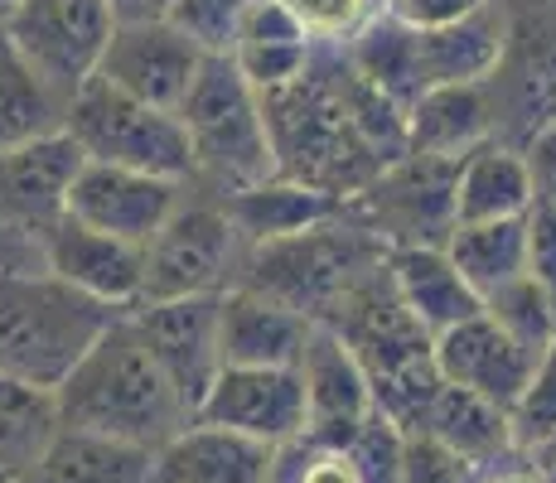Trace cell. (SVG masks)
Returning a JSON list of instances; mask_svg holds the SVG:
<instances>
[{
  "mask_svg": "<svg viewBox=\"0 0 556 483\" xmlns=\"http://www.w3.org/2000/svg\"><path fill=\"white\" fill-rule=\"evenodd\" d=\"M59 411L73 431L112 435L141 449H160L194 421L179 386L131 325V309L92 343V353L59 386Z\"/></svg>",
  "mask_w": 556,
  "mask_h": 483,
  "instance_id": "1",
  "label": "cell"
},
{
  "mask_svg": "<svg viewBox=\"0 0 556 483\" xmlns=\"http://www.w3.org/2000/svg\"><path fill=\"white\" fill-rule=\"evenodd\" d=\"M262 112L281 175L301 179L329 199H358L388 169V160L363 141V131L349 116L344 88H339V45H319L305 78L262 92Z\"/></svg>",
  "mask_w": 556,
  "mask_h": 483,
  "instance_id": "2",
  "label": "cell"
},
{
  "mask_svg": "<svg viewBox=\"0 0 556 483\" xmlns=\"http://www.w3.org/2000/svg\"><path fill=\"white\" fill-rule=\"evenodd\" d=\"M122 315L53 271H0V372L59 392Z\"/></svg>",
  "mask_w": 556,
  "mask_h": 483,
  "instance_id": "3",
  "label": "cell"
},
{
  "mask_svg": "<svg viewBox=\"0 0 556 483\" xmlns=\"http://www.w3.org/2000/svg\"><path fill=\"white\" fill-rule=\"evenodd\" d=\"M388 256H392V246L382 242L368 223H358L349 208H339L334 218L315 223V228H305V232L248 246L238 285L266 290V295L286 300L291 309L309 315L315 325H325L339 309V300H344L363 276L388 266Z\"/></svg>",
  "mask_w": 556,
  "mask_h": 483,
  "instance_id": "4",
  "label": "cell"
},
{
  "mask_svg": "<svg viewBox=\"0 0 556 483\" xmlns=\"http://www.w3.org/2000/svg\"><path fill=\"white\" fill-rule=\"evenodd\" d=\"M179 122H185L189 145H194V185L203 193L228 199V193H242L281 175L271 131H266L262 92L223 53L203 63L194 92L179 106Z\"/></svg>",
  "mask_w": 556,
  "mask_h": 483,
  "instance_id": "5",
  "label": "cell"
},
{
  "mask_svg": "<svg viewBox=\"0 0 556 483\" xmlns=\"http://www.w3.org/2000/svg\"><path fill=\"white\" fill-rule=\"evenodd\" d=\"M68 136L83 145L92 165H122L160 179L194 185V145L179 122V112L151 106L141 97L122 92L102 73L88 78L68 102Z\"/></svg>",
  "mask_w": 556,
  "mask_h": 483,
  "instance_id": "6",
  "label": "cell"
},
{
  "mask_svg": "<svg viewBox=\"0 0 556 483\" xmlns=\"http://www.w3.org/2000/svg\"><path fill=\"white\" fill-rule=\"evenodd\" d=\"M242 262H248V238L238 232L228 203L194 185L175 208V218L146 242L141 300L223 295L238 285Z\"/></svg>",
  "mask_w": 556,
  "mask_h": 483,
  "instance_id": "7",
  "label": "cell"
},
{
  "mask_svg": "<svg viewBox=\"0 0 556 483\" xmlns=\"http://www.w3.org/2000/svg\"><path fill=\"white\" fill-rule=\"evenodd\" d=\"M0 29L20 49V59L63 102H73L83 82L98 78L102 53L116 35V15L106 0H20Z\"/></svg>",
  "mask_w": 556,
  "mask_h": 483,
  "instance_id": "8",
  "label": "cell"
},
{
  "mask_svg": "<svg viewBox=\"0 0 556 483\" xmlns=\"http://www.w3.org/2000/svg\"><path fill=\"white\" fill-rule=\"evenodd\" d=\"M455 175L459 160L402 155L344 208L368 223L382 242L397 246H445L455 228Z\"/></svg>",
  "mask_w": 556,
  "mask_h": 483,
  "instance_id": "9",
  "label": "cell"
},
{
  "mask_svg": "<svg viewBox=\"0 0 556 483\" xmlns=\"http://www.w3.org/2000/svg\"><path fill=\"white\" fill-rule=\"evenodd\" d=\"M301 382H305V440L315 445H354V440L378 421V396H372L368 368L349 339L329 325L309 329L301 353Z\"/></svg>",
  "mask_w": 556,
  "mask_h": 483,
  "instance_id": "10",
  "label": "cell"
},
{
  "mask_svg": "<svg viewBox=\"0 0 556 483\" xmlns=\"http://www.w3.org/2000/svg\"><path fill=\"white\" fill-rule=\"evenodd\" d=\"M208 59L213 53H203L175 20H151V25H116L98 73L141 102L179 112Z\"/></svg>",
  "mask_w": 556,
  "mask_h": 483,
  "instance_id": "11",
  "label": "cell"
},
{
  "mask_svg": "<svg viewBox=\"0 0 556 483\" xmlns=\"http://www.w3.org/2000/svg\"><path fill=\"white\" fill-rule=\"evenodd\" d=\"M131 325L141 329L146 348L169 372L189 411L199 416V402L223 372L218 348V295H185V300H141L131 309Z\"/></svg>",
  "mask_w": 556,
  "mask_h": 483,
  "instance_id": "12",
  "label": "cell"
},
{
  "mask_svg": "<svg viewBox=\"0 0 556 483\" xmlns=\"http://www.w3.org/2000/svg\"><path fill=\"white\" fill-rule=\"evenodd\" d=\"M194 185L185 179H160V175H141V169H122V165H83L78 185L68 193V213L78 223L112 238L146 246L175 218V208L185 203V193Z\"/></svg>",
  "mask_w": 556,
  "mask_h": 483,
  "instance_id": "13",
  "label": "cell"
},
{
  "mask_svg": "<svg viewBox=\"0 0 556 483\" xmlns=\"http://www.w3.org/2000/svg\"><path fill=\"white\" fill-rule=\"evenodd\" d=\"M194 421L228 425L262 445H295L305 440V382L301 368H223Z\"/></svg>",
  "mask_w": 556,
  "mask_h": 483,
  "instance_id": "14",
  "label": "cell"
},
{
  "mask_svg": "<svg viewBox=\"0 0 556 483\" xmlns=\"http://www.w3.org/2000/svg\"><path fill=\"white\" fill-rule=\"evenodd\" d=\"M83 165L88 155L68 136V126L15 150H0V223L49 232L68 213V193L78 185Z\"/></svg>",
  "mask_w": 556,
  "mask_h": 483,
  "instance_id": "15",
  "label": "cell"
},
{
  "mask_svg": "<svg viewBox=\"0 0 556 483\" xmlns=\"http://www.w3.org/2000/svg\"><path fill=\"white\" fill-rule=\"evenodd\" d=\"M45 262L59 281L88 290V295L106 300V305L136 309L146 290V246H131L112 232H98L63 213L45 232Z\"/></svg>",
  "mask_w": 556,
  "mask_h": 483,
  "instance_id": "16",
  "label": "cell"
},
{
  "mask_svg": "<svg viewBox=\"0 0 556 483\" xmlns=\"http://www.w3.org/2000/svg\"><path fill=\"white\" fill-rule=\"evenodd\" d=\"M309 329L315 319L266 290L232 285L218 295L223 368H295L309 343Z\"/></svg>",
  "mask_w": 556,
  "mask_h": 483,
  "instance_id": "17",
  "label": "cell"
},
{
  "mask_svg": "<svg viewBox=\"0 0 556 483\" xmlns=\"http://www.w3.org/2000/svg\"><path fill=\"white\" fill-rule=\"evenodd\" d=\"M435 368H441L445 382L469 386V392L513 411L528 392L532 372H538V358L528 348H518L489 315H475L435 339Z\"/></svg>",
  "mask_w": 556,
  "mask_h": 483,
  "instance_id": "18",
  "label": "cell"
},
{
  "mask_svg": "<svg viewBox=\"0 0 556 483\" xmlns=\"http://www.w3.org/2000/svg\"><path fill=\"white\" fill-rule=\"evenodd\" d=\"M276 455H281L276 445H262L228 425L189 421L155 449L151 483H271Z\"/></svg>",
  "mask_w": 556,
  "mask_h": 483,
  "instance_id": "19",
  "label": "cell"
},
{
  "mask_svg": "<svg viewBox=\"0 0 556 483\" xmlns=\"http://www.w3.org/2000/svg\"><path fill=\"white\" fill-rule=\"evenodd\" d=\"M392 285H397L402 305L426 325V334L441 339L445 329L465 325V319L484 315V295L459 276L445 246H397L388 256Z\"/></svg>",
  "mask_w": 556,
  "mask_h": 483,
  "instance_id": "20",
  "label": "cell"
},
{
  "mask_svg": "<svg viewBox=\"0 0 556 483\" xmlns=\"http://www.w3.org/2000/svg\"><path fill=\"white\" fill-rule=\"evenodd\" d=\"M508 53V20L494 5L479 15L441 29H416V63L421 82L431 88H459V82H489Z\"/></svg>",
  "mask_w": 556,
  "mask_h": 483,
  "instance_id": "21",
  "label": "cell"
},
{
  "mask_svg": "<svg viewBox=\"0 0 556 483\" xmlns=\"http://www.w3.org/2000/svg\"><path fill=\"white\" fill-rule=\"evenodd\" d=\"M315 53H319V39L309 35L281 0H256L248 10V20H242L238 45H232L228 59L238 63L242 78L256 92H276L286 82L305 78Z\"/></svg>",
  "mask_w": 556,
  "mask_h": 483,
  "instance_id": "22",
  "label": "cell"
},
{
  "mask_svg": "<svg viewBox=\"0 0 556 483\" xmlns=\"http://www.w3.org/2000/svg\"><path fill=\"white\" fill-rule=\"evenodd\" d=\"M489 82H459V88H431L416 97L406 112V155H435V160H465L469 150L494 141V106H489Z\"/></svg>",
  "mask_w": 556,
  "mask_h": 483,
  "instance_id": "23",
  "label": "cell"
},
{
  "mask_svg": "<svg viewBox=\"0 0 556 483\" xmlns=\"http://www.w3.org/2000/svg\"><path fill=\"white\" fill-rule=\"evenodd\" d=\"M538 208L528 155L504 141H484L459 160L455 175V223H494V218H528Z\"/></svg>",
  "mask_w": 556,
  "mask_h": 483,
  "instance_id": "24",
  "label": "cell"
},
{
  "mask_svg": "<svg viewBox=\"0 0 556 483\" xmlns=\"http://www.w3.org/2000/svg\"><path fill=\"white\" fill-rule=\"evenodd\" d=\"M426 435L445 440L455 455H465L475 469H489L498 459H508L518 449V435H513V411L489 396L469 392V386L445 382L431 402V416L421 425Z\"/></svg>",
  "mask_w": 556,
  "mask_h": 483,
  "instance_id": "25",
  "label": "cell"
},
{
  "mask_svg": "<svg viewBox=\"0 0 556 483\" xmlns=\"http://www.w3.org/2000/svg\"><path fill=\"white\" fill-rule=\"evenodd\" d=\"M155 449L63 425L49 455L20 483H151Z\"/></svg>",
  "mask_w": 556,
  "mask_h": 483,
  "instance_id": "26",
  "label": "cell"
},
{
  "mask_svg": "<svg viewBox=\"0 0 556 483\" xmlns=\"http://www.w3.org/2000/svg\"><path fill=\"white\" fill-rule=\"evenodd\" d=\"M228 213L238 223V232L248 238V246L256 242H276V238H291V232H305L315 223L334 218L344 203L329 199V193L301 185L291 175H271L266 185H252L242 193H228Z\"/></svg>",
  "mask_w": 556,
  "mask_h": 483,
  "instance_id": "27",
  "label": "cell"
},
{
  "mask_svg": "<svg viewBox=\"0 0 556 483\" xmlns=\"http://www.w3.org/2000/svg\"><path fill=\"white\" fill-rule=\"evenodd\" d=\"M63 431L59 392L0 372V469L25 479Z\"/></svg>",
  "mask_w": 556,
  "mask_h": 483,
  "instance_id": "28",
  "label": "cell"
},
{
  "mask_svg": "<svg viewBox=\"0 0 556 483\" xmlns=\"http://www.w3.org/2000/svg\"><path fill=\"white\" fill-rule=\"evenodd\" d=\"M445 252L459 266L469 285L479 295H494L498 285L528 276V252H532V232L528 218H494V223H455Z\"/></svg>",
  "mask_w": 556,
  "mask_h": 483,
  "instance_id": "29",
  "label": "cell"
},
{
  "mask_svg": "<svg viewBox=\"0 0 556 483\" xmlns=\"http://www.w3.org/2000/svg\"><path fill=\"white\" fill-rule=\"evenodd\" d=\"M344 53L372 88H382L392 102H402L406 112H412L416 97L426 92L421 63H416V29H406L402 20L372 15L368 25L344 45Z\"/></svg>",
  "mask_w": 556,
  "mask_h": 483,
  "instance_id": "30",
  "label": "cell"
},
{
  "mask_svg": "<svg viewBox=\"0 0 556 483\" xmlns=\"http://www.w3.org/2000/svg\"><path fill=\"white\" fill-rule=\"evenodd\" d=\"M63 122H68V102L20 59L15 45H5L0 53V150L63 131Z\"/></svg>",
  "mask_w": 556,
  "mask_h": 483,
  "instance_id": "31",
  "label": "cell"
},
{
  "mask_svg": "<svg viewBox=\"0 0 556 483\" xmlns=\"http://www.w3.org/2000/svg\"><path fill=\"white\" fill-rule=\"evenodd\" d=\"M484 315L494 319V325L504 329L518 348H528L538 363L552 353V343H556V305H552L547 290L532 281V276H518V281L498 285L494 295H484Z\"/></svg>",
  "mask_w": 556,
  "mask_h": 483,
  "instance_id": "32",
  "label": "cell"
},
{
  "mask_svg": "<svg viewBox=\"0 0 556 483\" xmlns=\"http://www.w3.org/2000/svg\"><path fill=\"white\" fill-rule=\"evenodd\" d=\"M271 483H382L372 465L363 459L358 445H315V440H295L281 445L276 455Z\"/></svg>",
  "mask_w": 556,
  "mask_h": 483,
  "instance_id": "33",
  "label": "cell"
},
{
  "mask_svg": "<svg viewBox=\"0 0 556 483\" xmlns=\"http://www.w3.org/2000/svg\"><path fill=\"white\" fill-rule=\"evenodd\" d=\"M252 5L256 0H175L169 20H175L203 53H223V59H228Z\"/></svg>",
  "mask_w": 556,
  "mask_h": 483,
  "instance_id": "34",
  "label": "cell"
},
{
  "mask_svg": "<svg viewBox=\"0 0 556 483\" xmlns=\"http://www.w3.org/2000/svg\"><path fill=\"white\" fill-rule=\"evenodd\" d=\"M397 483H479V469L465 455H455L445 440L416 431V435H402Z\"/></svg>",
  "mask_w": 556,
  "mask_h": 483,
  "instance_id": "35",
  "label": "cell"
},
{
  "mask_svg": "<svg viewBox=\"0 0 556 483\" xmlns=\"http://www.w3.org/2000/svg\"><path fill=\"white\" fill-rule=\"evenodd\" d=\"M513 435H518V449H538L542 440L556 435V343L538 363L522 402L513 406Z\"/></svg>",
  "mask_w": 556,
  "mask_h": 483,
  "instance_id": "36",
  "label": "cell"
},
{
  "mask_svg": "<svg viewBox=\"0 0 556 483\" xmlns=\"http://www.w3.org/2000/svg\"><path fill=\"white\" fill-rule=\"evenodd\" d=\"M319 45H349L372 20V0H281Z\"/></svg>",
  "mask_w": 556,
  "mask_h": 483,
  "instance_id": "37",
  "label": "cell"
},
{
  "mask_svg": "<svg viewBox=\"0 0 556 483\" xmlns=\"http://www.w3.org/2000/svg\"><path fill=\"white\" fill-rule=\"evenodd\" d=\"M484 5H494V0H382V15L402 20L406 29H441L479 15Z\"/></svg>",
  "mask_w": 556,
  "mask_h": 483,
  "instance_id": "38",
  "label": "cell"
},
{
  "mask_svg": "<svg viewBox=\"0 0 556 483\" xmlns=\"http://www.w3.org/2000/svg\"><path fill=\"white\" fill-rule=\"evenodd\" d=\"M528 232H532V252H528V276L552 295L556 305V208L538 203L528 213Z\"/></svg>",
  "mask_w": 556,
  "mask_h": 483,
  "instance_id": "39",
  "label": "cell"
},
{
  "mask_svg": "<svg viewBox=\"0 0 556 483\" xmlns=\"http://www.w3.org/2000/svg\"><path fill=\"white\" fill-rule=\"evenodd\" d=\"M522 155H528L532 185H538V203H552V208H556V112L528 136Z\"/></svg>",
  "mask_w": 556,
  "mask_h": 483,
  "instance_id": "40",
  "label": "cell"
},
{
  "mask_svg": "<svg viewBox=\"0 0 556 483\" xmlns=\"http://www.w3.org/2000/svg\"><path fill=\"white\" fill-rule=\"evenodd\" d=\"M479 483H547V479H542V469L532 465L528 449H513L508 459H498V465L479 469Z\"/></svg>",
  "mask_w": 556,
  "mask_h": 483,
  "instance_id": "41",
  "label": "cell"
},
{
  "mask_svg": "<svg viewBox=\"0 0 556 483\" xmlns=\"http://www.w3.org/2000/svg\"><path fill=\"white\" fill-rule=\"evenodd\" d=\"M116 25H151V20H169L175 0H106Z\"/></svg>",
  "mask_w": 556,
  "mask_h": 483,
  "instance_id": "42",
  "label": "cell"
},
{
  "mask_svg": "<svg viewBox=\"0 0 556 483\" xmlns=\"http://www.w3.org/2000/svg\"><path fill=\"white\" fill-rule=\"evenodd\" d=\"M528 455H532V465L542 469V479L556 483V435H552V440H542V445H538V449H528Z\"/></svg>",
  "mask_w": 556,
  "mask_h": 483,
  "instance_id": "43",
  "label": "cell"
},
{
  "mask_svg": "<svg viewBox=\"0 0 556 483\" xmlns=\"http://www.w3.org/2000/svg\"><path fill=\"white\" fill-rule=\"evenodd\" d=\"M15 5H20V0H0V25L10 20V10H15Z\"/></svg>",
  "mask_w": 556,
  "mask_h": 483,
  "instance_id": "44",
  "label": "cell"
},
{
  "mask_svg": "<svg viewBox=\"0 0 556 483\" xmlns=\"http://www.w3.org/2000/svg\"><path fill=\"white\" fill-rule=\"evenodd\" d=\"M0 483H20V479H15V474H5V469H0Z\"/></svg>",
  "mask_w": 556,
  "mask_h": 483,
  "instance_id": "45",
  "label": "cell"
},
{
  "mask_svg": "<svg viewBox=\"0 0 556 483\" xmlns=\"http://www.w3.org/2000/svg\"><path fill=\"white\" fill-rule=\"evenodd\" d=\"M5 45H10V39H5V29H0V53H5Z\"/></svg>",
  "mask_w": 556,
  "mask_h": 483,
  "instance_id": "46",
  "label": "cell"
}]
</instances>
